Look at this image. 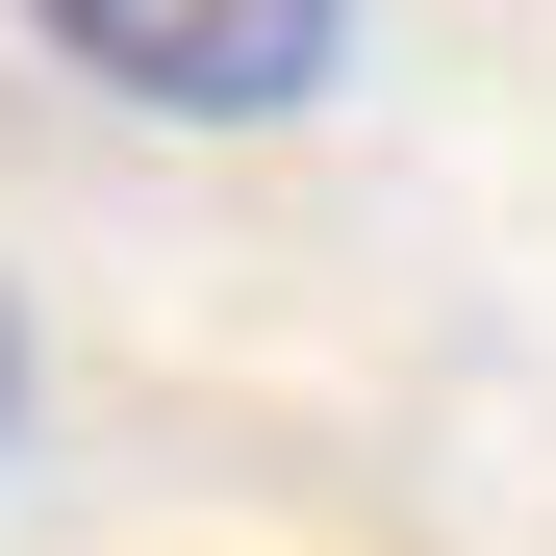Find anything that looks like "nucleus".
<instances>
[{"instance_id":"1","label":"nucleus","mask_w":556,"mask_h":556,"mask_svg":"<svg viewBox=\"0 0 556 556\" xmlns=\"http://www.w3.org/2000/svg\"><path fill=\"white\" fill-rule=\"evenodd\" d=\"M26 26L152 127H278V102L354 76V0H26Z\"/></svg>"},{"instance_id":"2","label":"nucleus","mask_w":556,"mask_h":556,"mask_svg":"<svg viewBox=\"0 0 556 556\" xmlns=\"http://www.w3.org/2000/svg\"><path fill=\"white\" fill-rule=\"evenodd\" d=\"M26 380H51V354H26V304H0V455H26Z\"/></svg>"}]
</instances>
